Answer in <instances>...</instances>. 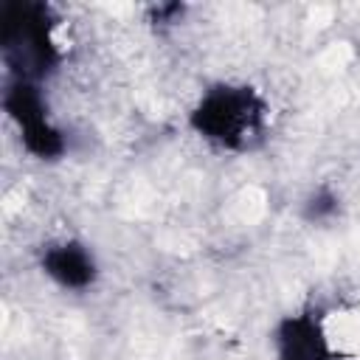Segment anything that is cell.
<instances>
[{"label":"cell","mask_w":360,"mask_h":360,"mask_svg":"<svg viewBox=\"0 0 360 360\" xmlns=\"http://www.w3.org/2000/svg\"><path fill=\"white\" fill-rule=\"evenodd\" d=\"M42 267L53 281L70 290H82L96 278V262L87 253V248H82L79 242L51 245L42 253Z\"/></svg>","instance_id":"4"},{"label":"cell","mask_w":360,"mask_h":360,"mask_svg":"<svg viewBox=\"0 0 360 360\" xmlns=\"http://www.w3.org/2000/svg\"><path fill=\"white\" fill-rule=\"evenodd\" d=\"M51 11L42 3H8L3 8V51L17 79L37 82L56 65Z\"/></svg>","instance_id":"1"},{"label":"cell","mask_w":360,"mask_h":360,"mask_svg":"<svg viewBox=\"0 0 360 360\" xmlns=\"http://www.w3.org/2000/svg\"><path fill=\"white\" fill-rule=\"evenodd\" d=\"M3 104H6L8 115L14 118V124L20 127L22 143H25V149L31 155H37V158H56V155L65 152L62 132L48 121L42 96L37 90V82L14 79L8 84V90H6Z\"/></svg>","instance_id":"3"},{"label":"cell","mask_w":360,"mask_h":360,"mask_svg":"<svg viewBox=\"0 0 360 360\" xmlns=\"http://www.w3.org/2000/svg\"><path fill=\"white\" fill-rule=\"evenodd\" d=\"M191 124L200 135L239 149L262 127V101L248 87H214L191 112Z\"/></svg>","instance_id":"2"},{"label":"cell","mask_w":360,"mask_h":360,"mask_svg":"<svg viewBox=\"0 0 360 360\" xmlns=\"http://www.w3.org/2000/svg\"><path fill=\"white\" fill-rule=\"evenodd\" d=\"M332 211H335V197H329V194L312 197V202H309V217L321 219V217H326V214H332Z\"/></svg>","instance_id":"5"}]
</instances>
